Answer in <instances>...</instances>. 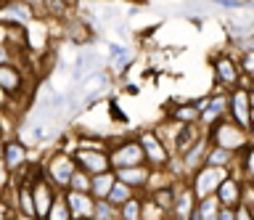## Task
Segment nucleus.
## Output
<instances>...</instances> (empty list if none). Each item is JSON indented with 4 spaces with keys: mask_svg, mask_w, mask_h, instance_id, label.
Instances as JSON below:
<instances>
[{
    "mask_svg": "<svg viewBox=\"0 0 254 220\" xmlns=\"http://www.w3.org/2000/svg\"><path fill=\"white\" fill-rule=\"evenodd\" d=\"M230 175H233V170H228V167H209V164H204L201 170L188 178V183H190V188H193L196 199L201 202V199H206V196L217 194L222 180H228Z\"/></svg>",
    "mask_w": 254,
    "mask_h": 220,
    "instance_id": "6",
    "label": "nucleus"
},
{
    "mask_svg": "<svg viewBox=\"0 0 254 220\" xmlns=\"http://www.w3.org/2000/svg\"><path fill=\"white\" fill-rule=\"evenodd\" d=\"M0 8H3V0H0Z\"/></svg>",
    "mask_w": 254,
    "mask_h": 220,
    "instance_id": "41",
    "label": "nucleus"
},
{
    "mask_svg": "<svg viewBox=\"0 0 254 220\" xmlns=\"http://www.w3.org/2000/svg\"><path fill=\"white\" fill-rule=\"evenodd\" d=\"M228 117H230L236 125H241L244 130L252 128V93H249V88H244V85H241V88L230 90Z\"/></svg>",
    "mask_w": 254,
    "mask_h": 220,
    "instance_id": "12",
    "label": "nucleus"
},
{
    "mask_svg": "<svg viewBox=\"0 0 254 220\" xmlns=\"http://www.w3.org/2000/svg\"><path fill=\"white\" fill-rule=\"evenodd\" d=\"M3 196H5V180L0 178V199H3Z\"/></svg>",
    "mask_w": 254,
    "mask_h": 220,
    "instance_id": "38",
    "label": "nucleus"
},
{
    "mask_svg": "<svg viewBox=\"0 0 254 220\" xmlns=\"http://www.w3.org/2000/svg\"><path fill=\"white\" fill-rule=\"evenodd\" d=\"M13 220H40V218H32V215H21V212H16Z\"/></svg>",
    "mask_w": 254,
    "mask_h": 220,
    "instance_id": "36",
    "label": "nucleus"
},
{
    "mask_svg": "<svg viewBox=\"0 0 254 220\" xmlns=\"http://www.w3.org/2000/svg\"><path fill=\"white\" fill-rule=\"evenodd\" d=\"M69 188H71V191L90 194V188H93V175H87L85 170H77L74 178H71V183H69Z\"/></svg>",
    "mask_w": 254,
    "mask_h": 220,
    "instance_id": "32",
    "label": "nucleus"
},
{
    "mask_svg": "<svg viewBox=\"0 0 254 220\" xmlns=\"http://www.w3.org/2000/svg\"><path fill=\"white\" fill-rule=\"evenodd\" d=\"M206 164H209V167H228V170H236L238 154H236V151H228V148H220V146H209Z\"/></svg>",
    "mask_w": 254,
    "mask_h": 220,
    "instance_id": "23",
    "label": "nucleus"
},
{
    "mask_svg": "<svg viewBox=\"0 0 254 220\" xmlns=\"http://www.w3.org/2000/svg\"><path fill=\"white\" fill-rule=\"evenodd\" d=\"M246 133H249V144H254V125H252V128L246 130Z\"/></svg>",
    "mask_w": 254,
    "mask_h": 220,
    "instance_id": "39",
    "label": "nucleus"
},
{
    "mask_svg": "<svg viewBox=\"0 0 254 220\" xmlns=\"http://www.w3.org/2000/svg\"><path fill=\"white\" fill-rule=\"evenodd\" d=\"M220 199L222 207H238V204L244 202V178L238 175V172H233L228 180H222V186L217 188V194H214Z\"/></svg>",
    "mask_w": 254,
    "mask_h": 220,
    "instance_id": "18",
    "label": "nucleus"
},
{
    "mask_svg": "<svg viewBox=\"0 0 254 220\" xmlns=\"http://www.w3.org/2000/svg\"><path fill=\"white\" fill-rule=\"evenodd\" d=\"M167 120L175 122V125H198L201 122V112H198V106L193 104V98L190 101H172L170 112H167Z\"/></svg>",
    "mask_w": 254,
    "mask_h": 220,
    "instance_id": "20",
    "label": "nucleus"
},
{
    "mask_svg": "<svg viewBox=\"0 0 254 220\" xmlns=\"http://www.w3.org/2000/svg\"><path fill=\"white\" fill-rule=\"evenodd\" d=\"M238 67H241L244 74V88H252L254 85V48H238Z\"/></svg>",
    "mask_w": 254,
    "mask_h": 220,
    "instance_id": "26",
    "label": "nucleus"
},
{
    "mask_svg": "<svg viewBox=\"0 0 254 220\" xmlns=\"http://www.w3.org/2000/svg\"><path fill=\"white\" fill-rule=\"evenodd\" d=\"M201 136H206V128L201 122H198V125H180L178 133H175V138H172V154L183 156Z\"/></svg>",
    "mask_w": 254,
    "mask_h": 220,
    "instance_id": "19",
    "label": "nucleus"
},
{
    "mask_svg": "<svg viewBox=\"0 0 254 220\" xmlns=\"http://www.w3.org/2000/svg\"><path fill=\"white\" fill-rule=\"evenodd\" d=\"M64 199H66L69 210H71V218L74 220H93V212H95V199L93 194H82V191H61Z\"/></svg>",
    "mask_w": 254,
    "mask_h": 220,
    "instance_id": "16",
    "label": "nucleus"
},
{
    "mask_svg": "<svg viewBox=\"0 0 254 220\" xmlns=\"http://www.w3.org/2000/svg\"><path fill=\"white\" fill-rule=\"evenodd\" d=\"M228 109H230V93L228 90H220V88H212L209 90V104L201 112V125L206 130L214 128L217 122H222L228 117Z\"/></svg>",
    "mask_w": 254,
    "mask_h": 220,
    "instance_id": "11",
    "label": "nucleus"
},
{
    "mask_svg": "<svg viewBox=\"0 0 254 220\" xmlns=\"http://www.w3.org/2000/svg\"><path fill=\"white\" fill-rule=\"evenodd\" d=\"M132 196H138V191L130 188L127 183H122V180H117L114 188H111V194H109V202L117 204V207H122V204H127V202L132 199Z\"/></svg>",
    "mask_w": 254,
    "mask_h": 220,
    "instance_id": "27",
    "label": "nucleus"
},
{
    "mask_svg": "<svg viewBox=\"0 0 254 220\" xmlns=\"http://www.w3.org/2000/svg\"><path fill=\"white\" fill-rule=\"evenodd\" d=\"M0 164L8 175H19L21 170L29 167V146L21 138H5L0 144Z\"/></svg>",
    "mask_w": 254,
    "mask_h": 220,
    "instance_id": "7",
    "label": "nucleus"
},
{
    "mask_svg": "<svg viewBox=\"0 0 254 220\" xmlns=\"http://www.w3.org/2000/svg\"><path fill=\"white\" fill-rule=\"evenodd\" d=\"M175 188H178V199H175V207L170 212V220H190L198 207L193 188H190L188 180H175Z\"/></svg>",
    "mask_w": 254,
    "mask_h": 220,
    "instance_id": "14",
    "label": "nucleus"
},
{
    "mask_svg": "<svg viewBox=\"0 0 254 220\" xmlns=\"http://www.w3.org/2000/svg\"><path fill=\"white\" fill-rule=\"evenodd\" d=\"M37 19V8L27 0H8L0 8V21L11 27H29Z\"/></svg>",
    "mask_w": 254,
    "mask_h": 220,
    "instance_id": "9",
    "label": "nucleus"
},
{
    "mask_svg": "<svg viewBox=\"0 0 254 220\" xmlns=\"http://www.w3.org/2000/svg\"><path fill=\"white\" fill-rule=\"evenodd\" d=\"M209 141H212V146H220V148H228V151L241 154L244 148L249 146V133H246L241 125H236L230 117H225L222 122L209 128Z\"/></svg>",
    "mask_w": 254,
    "mask_h": 220,
    "instance_id": "4",
    "label": "nucleus"
},
{
    "mask_svg": "<svg viewBox=\"0 0 254 220\" xmlns=\"http://www.w3.org/2000/svg\"><path fill=\"white\" fill-rule=\"evenodd\" d=\"M93 220H122V218H119V207H117V204H111L109 199H95Z\"/></svg>",
    "mask_w": 254,
    "mask_h": 220,
    "instance_id": "29",
    "label": "nucleus"
},
{
    "mask_svg": "<svg viewBox=\"0 0 254 220\" xmlns=\"http://www.w3.org/2000/svg\"><path fill=\"white\" fill-rule=\"evenodd\" d=\"M220 210H222V204L217 196H206V199L198 202V215H201V220H220Z\"/></svg>",
    "mask_w": 254,
    "mask_h": 220,
    "instance_id": "30",
    "label": "nucleus"
},
{
    "mask_svg": "<svg viewBox=\"0 0 254 220\" xmlns=\"http://www.w3.org/2000/svg\"><path fill=\"white\" fill-rule=\"evenodd\" d=\"M236 220H254V207H249V204H238L236 207Z\"/></svg>",
    "mask_w": 254,
    "mask_h": 220,
    "instance_id": "35",
    "label": "nucleus"
},
{
    "mask_svg": "<svg viewBox=\"0 0 254 220\" xmlns=\"http://www.w3.org/2000/svg\"><path fill=\"white\" fill-rule=\"evenodd\" d=\"M209 67H212V80H214V88L220 90H236L241 88L244 82V74H241V67H238V56H233L230 51H217L209 56Z\"/></svg>",
    "mask_w": 254,
    "mask_h": 220,
    "instance_id": "1",
    "label": "nucleus"
},
{
    "mask_svg": "<svg viewBox=\"0 0 254 220\" xmlns=\"http://www.w3.org/2000/svg\"><path fill=\"white\" fill-rule=\"evenodd\" d=\"M106 59H109V69L111 72H117V74H125L127 69H130V64L135 61V53L127 48L125 43H106Z\"/></svg>",
    "mask_w": 254,
    "mask_h": 220,
    "instance_id": "21",
    "label": "nucleus"
},
{
    "mask_svg": "<svg viewBox=\"0 0 254 220\" xmlns=\"http://www.w3.org/2000/svg\"><path fill=\"white\" fill-rule=\"evenodd\" d=\"M125 3H130V5H148V0H125Z\"/></svg>",
    "mask_w": 254,
    "mask_h": 220,
    "instance_id": "37",
    "label": "nucleus"
},
{
    "mask_svg": "<svg viewBox=\"0 0 254 220\" xmlns=\"http://www.w3.org/2000/svg\"><path fill=\"white\" fill-rule=\"evenodd\" d=\"M27 88V69L21 64H3L0 67V90L8 98H19Z\"/></svg>",
    "mask_w": 254,
    "mask_h": 220,
    "instance_id": "13",
    "label": "nucleus"
},
{
    "mask_svg": "<svg viewBox=\"0 0 254 220\" xmlns=\"http://www.w3.org/2000/svg\"><path fill=\"white\" fill-rule=\"evenodd\" d=\"M209 146H212V141H209V130H206V136H201L196 141L193 146L188 148L186 154L180 156L183 159V167H186V178H190L193 172H198L206 164V154H209Z\"/></svg>",
    "mask_w": 254,
    "mask_h": 220,
    "instance_id": "15",
    "label": "nucleus"
},
{
    "mask_svg": "<svg viewBox=\"0 0 254 220\" xmlns=\"http://www.w3.org/2000/svg\"><path fill=\"white\" fill-rule=\"evenodd\" d=\"M233 172H238L246 183H254V144H249L241 154H238V164H236Z\"/></svg>",
    "mask_w": 254,
    "mask_h": 220,
    "instance_id": "25",
    "label": "nucleus"
},
{
    "mask_svg": "<svg viewBox=\"0 0 254 220\" xmlns=\"http://www.w3.org/2000/svg\"><path fill=\"white\" fill-rule=\"evenodd\" d=\"M59 188H56L51 180H48L43 175V167H40V172L35 178H32V196H35V212H37V218L40 220H45L48 218V212L53 210V204L56 199H59Z\"/></svg>",
    "mask_w": 254,
    "mask_h": 220,
    "instance_id": "8",
    "label": "nucleus"
},
{
    "mask_svg": "<svg viewBox=\"0 0 254 220\" xmlns=\"http://www.w3.org/2000/svg\"><path fill=\"white\" fill-rule=\"evenodd\" d=\"M117 180H122L130 188H135L138 194H146L151 186V175H154V167L148 164H138V167H125V170H114Z\"/></svg>",
    "mask_w": 254,
    "mask_h": 220,
    "instance_id": "17",
    "label": "nucleus"
},
{
    "mask_svg": "<svg viewBox=\"0 0 254 220\" xmlns=\"http://www.w3.org/2000/svg\"><path fill=\"white\" fill-rule=\"evenodd\" d=\"M135 136H138L143 151H146V164H148V167L164 170L167 162L172 159V151H170V146L162 141V136L156 133V128H140Z\"/></svg>",
    "mask_w": 254,
    "mask_h": 220,
    "instance_id": "5",
    "label": "nucleus"
},
{
    "mask_svg": "<svg viewBox=\"0 0 254 220\" xmlns=\"http://www.w3.org/2000/svg\"><path fill=\"white\" fill-rule=\"evenodd\" d=\"M114 183H117V172H114V170L101 172V175H93V188H90L93 199H109V194H111V188H114Z\"/></svg>",
    "mask_w": 254,
    "mask_h": 220,
    "instance_id": "24",
    "label": "nucleus"
},
{
    "mask_svg": "<svg viewBox=\"0 0 254 220\" xmlns=\"http://www.w3.org/2000/svg\"><path fill=\"white\" fill-rule=\"evenodd\" d=\"M71 156H74L77 167L85 170L87 175H101V172H109L111 170L109 151H98V148H74Z\"/></svg>",
    "mask_w": 254,
    "mask_h": 220,
    "instance_id": "10",
    "label": "nucleus"
},
{
    "mask_svg": "<svg viewBox=\"0 0 254 220\" xmlns=\"http://www.w3.org/2000/svg\"><path fill=\"white\" fill-rule=\"evenodd\" d=\"M45 220H74V218H71V210H69L66 199H64V194H59V199H56L53 210L48 212V218H45Z\"/></svg>",
    "mask_w": 254,
    "mask_h": 220,
    "instance_id": "31",
    "label": "nucleus"
},
{
    "mask_svg": "<svg viewBox=\"0 0 254 220\" xmlns=\"http://www.w3.org/2000/svg\"><path fill=\"white\" fill-rule=\"evenodd\" d=\"M109 159H111V170L138 167V164H146V151H143L138 136H122V138L111 141Z\"/></svg>",
    "mask_w": 254,
    "mask_h": 220,
    "instance_id": "3",
    "label": "nucleus"
},
{
    "mask_svg": "<svg viewBox=\"0 0 254 220\" xmlns=\"http://www.w3.org/2000/svg\"><path fill=\"white\" fill-rule=\"evenodd\" d=\"M40 167H43V175L51 180L59 191H66L71 178H74V172L79 170L71 151H61V148H53V151L40 162Z\"/></svg>",
    "mask_w": 254,
    "mask_h": 220,
    "instance_id": "2",
    "label": "nucleus"
},
{
    "mask_svg": "<svg viewBox=\"0 0 254 220\" xmlns=\"http://www.w3.org/2000/svg\"><path fill=\"white\" fill-rule=\"evenodd\" d=\"M95 3H106V0H95Z\"/></svg>",
    "mask_w": 254,
    "mask_h": 220,
    "instance_id": "40",
    "label": "nucleus"
},
{
    "mask_svg": "<svg viewBox=\"0 0 254 220\" xmlns=\"http://www.w3.org/2000/svg\"><path fill=\"white\" fill-rule=\"evenodd\" d=\"M3 3H8V0H3Z\"/></svg>",
    "mask_w": 254,
    "mask_h": 220,
    "instance_id": "42",
    "label": "nucleus"
},
{
    "mask_svg": "<svg viewBox=\"0 0 254 220\" xmlns=\"http://www.w3.org/2000/svg\"><path fill=\"white\" fill-rule=\"evenodd\" d=\"M109 117H111V122H119V125H127L130 120H127V114L119 109V104L114 98H109Z\"/></svg>",
    "mask_w": 254,
    "mask_h": 220,
    "instance_id": "33",
    "label": "nucleus"
},
{
    "mask_svg": "<svg viewBox=\"0 0 254 220\" xmlns=\"http://www.w3.org/2000/svg\"><path fill=\"white\" fill-rule=\"evenodd\" d=\"M119 218L122 220H143V194L132 196L127 204L119 207Z\"/></svg>",
    "mask_w": 254,
    "mask_h": 220,
    "instance_id": "28",
    "label": "nucleus"
},
{
    "mask_svg": "<svg viewBox=\"0 0 254 220\" xmlns=\"http://www.w3.org/2000/svg\"><path fill=\"white\" fill-rule=\"evenodd\" d=\"M146 196H148V199L154 202L162 212H167V215H170L172 207H175V199H178V188H175V180H172V183H167V186L154 188V191H146Z\"/></svg>",
    "mask_w": 254,
    "mask_h": 220,
    "instance_id": "22",
    "label": "nucleus"
},
{
    "mask_svg": "<svg viewBox=\"0 0 254 220\" xmlns=\"http://www.w3.org/2000/svg\"><path fill=\"white\" fill-rule=\"evenodd\" d=\"M21 61H24L21 56H16V53L8 48V45L0 43V67H3V64H21Z\"/></svg>",
    "mask_w": 254,
    "mask_h": 220,
    "instance_id": "34",
    "label": "nucleus"
}]
</instances>
